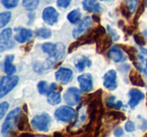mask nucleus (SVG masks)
I'll list each match as a JSON object with an SVG mask.
<instances>
[{
  "instance_id": "nucleus-1",
  "label": "nucleus",
  "mask_w": 147,
  "mask_h": 137,
  "mask_svg": "<svg viewBox=\"0 0 147 137\" xmlns=\"http://www.w3.org/2000/svg\"><path fill=\"white\" fill-rule=\"evenodd\" d=\"M41 49H42L43 53L49 55V57H47L45 63L39 65V67H40L39 72H43V71L51 69L53 65H55L57 61L63 59L65 53V45L61 43H45L42 45Z\"/></svg>"
},
{
  "instance_id": "nucleus-2",
  "label": "nucleus",
  "mask_w": 147,
  "mask_h": 137,
  "mask_svg": "<svg viewBox=\"0 0 147 137\" xmlns=\"http://www.w3.org/2000/svg\"><path fill=\"white\" fill-rule=\"evenodd\" d=\"M20 113H21V109L16 108L7 115L6 119H5V121L2 124L1 134L5 136V135L10 134L11 132L14 131V129L16 128L17 124H18V119L19 116H20Z\"/></svg>"
},
{
  "instance_id": "nucleus-3",
  "label": "nucleus",
  "mask_w": 147,
  "mask_h": 137,
  "mask_svg": "<svg viewBox=\"0 0 147 137\" xmlns=\"http://www.w3.org/2000/svg\"><path fill=\"white\" fill-rule=\"evenodd\" d=\"M19 78L17 76H4L0 80V98H3L18 84Z\"/></svg>"
},
{
  "instance_id": "nucleus-4",
  "label": "nucleus",
  "mask_w": 147,
  "mask_h": 137,
  "mask_svg": "<svg viewBox=\"0 0 147 137\" xmlns=\"http://www.w3.org/2000/svg\"><path fill=\"white\" fill-rule=\"evenodd\" d=\"M51 119L47 113H42L40 115H36L33 117L32 121H31V125L33 128H35L37 131L40 132H47L49 131V127H51Z\"/></svg>"
},
{
  "instance_id": "nucleus-5",
  "label": "nucleus",
  "mask_w": 147,
  "mask_h": 137,
  "mask_svg": "<svg viewBox=\"0 0 147 137\" xmlns=\"http://www.w3.org/2000/svg\"><path fill=\"white\" fill-rule=\"evenodd\" d=\"M76 111L71 107L61 106L55 111V117L57 121L63 123H69L76 118Z\"/></svg>"
},
{
  "instance_id": "nucleus-6",
  "label": "nucleus",
  "mask_w": 147,
  "mask_h": 137,
  "mask_svg": "<svg viewBox=\"0 0 147 137\" xmlns=\"http://www.w3.org/2000/svg\"><path fill=\"white\" fill-rule=\"evenodd\" d=\"M12 29L5 28L0 33V51H5L14 47L12 39Z\"/></svg>"
},
{
  "instance_id": "nucleus-7",
  "label": "nucleus",
  "mask_w": 147,
  "mask_h": 137,
  "mask_svg": "<svg viewBox=\"0 0 147 137\" xmlns=\"http://www.w3.org/2000/svg\"><path fill=\"white\" fill-rule=\"evenodd\" d=\"M63 98H65V101L67 105L76 106L81 102V92L78 88L71 87V88H69L65 91Z\"/></svg>"
},
{
  "instance_id": "nucleus-8",
  "label": "nucleus",
  "mask_w": 147,
  "mask_h": 137,
  "mask_svg": "<svg viewBox=\"0 0 147 137\" xmlns=\"http://www.w3.org/2000/svg\"><path fill=\"white\" fill-rule=\"evenodd\" d=\"M93 24V17L91 16H87L79 23V25L76 28L73 30V36L75 38H79L81 37L87 30L89 29V27H91Z\"/></svg>"
},
{
  "instance_id": "nucleus-9",
  "label": "nucleus",
  "mask_w": 147,
  "mask_h": 137,
  "mask_svg": "<svg viewBox=\"0 0 147 137\" xmlns=\"http://www.w3.org/2000/svg\"><path fill=\"white\" fill-rule=\"evenodd\" d=\"M135 67L143 74L147 75V49L145 47H140L137 53V61Z\"/></svg>"
},
{
  "instance_id": "nucleus-10",
  "label": "nucleus",
  "mask_w": 147,
  "mask_h": 137,
  "mask_svg": "<svg viewBox=\"0 0 147 137\" xmlns=\"http://www.w3.org/2000/svg\"><path fill=\"white\" fill-rule=\"evenodd\" d=\"M14 31H15L14 39L18 43H24L26 41H29L33 36L32 30L27 28H23V27H16L14 29Z\"/></svg>"
},
{
  "instance_id": "nucleus-11",
  "label": "nucleus",
  "mask_w": 147,
  "mask_h": 137,
  "mask_svg": "<svg viewBox=\"0 0 147 137\" xmlns=\"http://www.w3.org/2000/svg\"><path fill=\"white\" fill-rule=\"evenodd\" d=\"M73 71L67 69V67H59L55 72V80L61 84H67L73 80Z\"/></svg>"
},
{
  "instance_id": "nucleus-12",
  "label": "nucleus",
  "mask_w": 147,
  "mask_h": 137,
  "mask_svg": "<svg viewBox=\"0 0 147 137\" xmlns=\"http://www.w3.org/2000/svg\"><path fill=\"white\" fill-rule=\"evenodd\" d=\"M103 83H104V87L110 91H113L117 88L118 84H117V73L114 70H110L104 75L103 78Z\"/></svg>"
},
{
  "instance_id": "nucleus-13",
  "label": "nucleus",
  "mask_w": 147,
  "mask_h": 137,
  "mask_svg": "<svg viewBox=\"0 0 147 137\" xmlns=\"http://www.w3.org/2000/svg\"><path fill=\"white\" fill-rule=\"evenodd\" d=\"M42 19L47 24L53 25L55 23L57 22V19H59V12L51 6L45 7L42 11Z\"/></svg>"
},
{
  "instance_id": "nucleus-14",
  "label": "nucleus",
  "mask_w": 147,
  "mask_h": 137,
  "mask_svg": "<svg viewBox=\"0 0 147 137\" xmlns=\"http://www.w3.org/2000/svg\"><path fill=\"white\" fill-rule=\"evenodd\" d=\"M108 57L110 59H112L115 63H121V61H125L127 59V57H125V55L123 53V51L117 45H113L108 49Z\"/></svg>"
},
{
  "instance_id": "nucleus-15",
  "label": "nucleus",
  "mask_w": 147,
  "mask_h": 137,
  "mask_svg": "<svg viewBox=\"0 0 147 137\" xmlns=\"http://www.w3.org/2000/svg\"><path fill=\"white\" fill-rule=\"evenodd\" d=\"M78 82L82 92L88 93L93 89V78L90 74H83L78 77Z\"/></svg>"
},
{
  "instance_id": "nucleus-16",
  "label": "nucleus",
  "mask_w": 147,
  "mask_h": 137,
  "mask_svg": "<svg viewBox=\"0 0 147 137\" xmlns=\"http://www.w3.org/2000/svg\"><path fill=\"white\" fill-rule=\"evenodd\" d=\"M129 97H130L129 107H130L131 109H134L135 107L144 99L145 95L143 94L141 91L137 90V89H131L130 92H129Z\"/></svg>"
},
{
  "instance_id": "nucleus-17",
  "label": "nucleus",
  "mask_w": 147,
  "mask_h": 137,
  "mask_svg": "<svg viewBox=\"0 0 147 137\" xmlns=\"http://www.w3.org/2000/svg\"><path fill=\"white\" fill-rule=\"evenodd\" d=\"M74 63H75V67L80 72H83L87 67H91L92 65V61L86 55H78V57H76L75 59H74Z\"/></svg>"
},
{
  "instance_id": "nucleus-18",
  "label": "nucleus",
  "mask_w": 147,
  "mask_h": 137,
  "mask_svg": "<svg viewBox=\"0 0 147 137\" xmlns=\"http://www.w3.org/2000/svg\"><path fill=\"white\" fill-rule=\"evenodd\" d=\"M13 59H14L13 55H8L5 57L3 67H4V72L6 75H13L16 72V67L13 65Z\"/></svg>"
},
{
  "instance_id": "nucleus-19",
  "label": "nucleus",
  "mask_w": 147,
  "mask_h": 137,
  "mask_svg": "<svg viewBox=\"0 0 147 137\" xmlns=\"http://www.w3.org/2000/svg\"><path fill=\"white\" fill-rule=\"evenodd\" d=\"M83 7L86 11L89 12H100L101 5L97 2V0H84L83 1Z\"/></svg>"
},
{
  "instance_id": "nucleus-20",
  "label": "nucleus",
  "mask_w": 147,
  "mask_h": 137,
  "mask_svg": "<svg viewBox=\"0 0 147 137\" xmlns=\"http://www.w3.org/2000/svg\"><path fill=\"white\" fill-rule=\"evenodd\" d=\"M37 89H38L39 94L41 95H49L51 92L57 90V84L49 85L45 81H40L37 84Z\"/></svg>"
},
{
  "instance_id": "nucleus-21",
  "label": "nucleus",
  "mask_w": 147,
  "mask_h": 137,
  "mask_svg": "<svg viewBox=\"0 0 147 137\" xmlns=\"http://www.w3.org/2000/svg\"><path fill=\"white\" fill-rule=\"evenodd\" d=\"M129 79H130V82L132 83L135 86L139 87H145V83L143 81L142 77L140 76L138 72L136 70H132L129 74Z\"/></svg>"
},
{
  "instance_id": "nucleus-22",
  "label": "nucleus",
  "mask_w": 147,
  "mask_h": 137,
  "mask_svg": "<svg viewBox=\"0 0 147 137\" xmlns=\"http://www.w3.org/2000/svg\"><path fill=\"white\" fill-rule=\"evenodd\" d=\"M81 17H82L81 11L79 10V9H74L73 11H71V12L67 14V18L69 23H71V24H76V23H78L79 21L81 20Z\"/></svg>"
},
{
  "instance_id": "nucleus-23",
  "label": "nucleus",
  "mask_w": 147,
  "mask_h": 137,
  "mask_svg": "<svg viewBox=\"0 0 147 137\" xmlns=\"http://www.w3.org/2000/svg\"><path fill=\"white\" fill-rule=\"evenodd\" d=\"M40 0H22V6L28 11H33L37 8Z\"/></svg>"
},
{
  "instance_id": "nucleus-24",
  "label": "nucleus",
  "mask_w": 147,
  "mask_h": 137,
  "mask_svg": "<svg viewBox=\"0 0 147 137\" xmlns=\"http://www.w3.org/2000/svg\"><path fill=\"white\" fill-rule=\"evenodd\" d=\"M61 101V94L57 93V91H53V92H51L49 95H47V102H49L51 105L55 106V105L59 104Z\"/></svg>"
},
{
  "instance_id": "nucleus-25",
  "label": "nucleus",
  "mask_w": 147,
  "mask_h": 137,
  "mask_svg": "<svg viewBox=\"0 0 147 137\" xmlns=\"http://www.w3.org/2000/svg\"><path fill=\"white\" fill-rule=\"evenodd\" d=\"M53 32H51V29L49 28H45V27H42V28H39L36 30V35L40 38H43V39H47V38H49L51 36Z\"/></svg>"
},
{
  "instance_id": "nucleus-26",
  "label": "nucleus",
  "mask_w": 147,
  "mask_h": 137,
  "mask_svg": "<svg viewBox=\"0 0 147 137\" xmlns=\"http://www.w3.org/2000/svg\"><path fill=\"white\" fill-rule=\"evenodd\" d=\"M28 128L27 125V117L25 115H21L19 116L18 119V124H17V129L19 131H25V129Z\"/></svg>"
},
{
  "instance_id": "nucleus-27",
  "label": "nucleus",
  "mask_w": 147,
  "mask_h": 137,
  "mask_svg": "<svg viewBox=\"0 0 147 137\" xmlns=\"http://www.w3.org/2000/svg\"><path fill=\"white\" fill-rule=\"evenodd\" d=\"M11 18V13L9 11H6V12H2L0 14V27H5V25L10 21Z\"/></svg>"
},
{
  "instance_id": "nucleus-28",
  "label": "nucleus",
  "mask_w": 147,
  "mask_h": 137,
  "mask_svg": "<svg viewBox=\"0 0 147 137\" xmlns=\"http://www.w3.org/2000/svg\"><path fill=\"white\" fill-rule=\"evenodd\" d=\"M139 0H125L124 4L127 6V8L130 10L131 13H134L136 11L137 7H138Z\"/></svg>"
},
{
  "instance_id": "nucleus-29",
  "label": "nucleus",
  "mask_w": 147,
  "mask_h": 137,
  "mask_svg": "<svg viewBox=\"0 0 147 137\" xmlns=\"http://www.w3.org/2000/svg\"><path fill=\"white\" fill-rule=\"evenodd\" d=\"M1 3L2 5L7 9L14 8L18 4V0H1Z\"/></svg>"
},
{
  "instance_id": "nucleus-30",
  "label": "nucleus",
  "mask_w": 147,
  "mask_h": 137,
  "mask_svg": "<svg viewBox=\"0 0 147 137\" xmlns=\"http://www.w3.org/2000/svg\"><path fill=\"white\" fill-rule=\"evenodd\" d=\"M9 104L7 102H2L0 104V119H2L5 116V113L8 110Z\"/></svg>"
},
{
  "instance_id": "nucleus-31",
  "label": "nucleus",
  "mask_w": 147,
  "mask_h": 137,
  "mask_svg": "<svg viewBox=\"0 0 147 137\" xmlns=\"http://www.w3.org/2000/svg\"><path fill=\"white\" fill-rule=\"evenodd\" d=\"M71 0H57V6L61 9H67L71 4Z\"/></svg>"
},
{
  "instance_id": "nucleus-32",
  "label": "nucleus",
  "mask_w": 147,
  "mask_h": 137,
  "mask_svg": "<svg viewBox=\"0 0 147 137\" xmlns=\"http://www.w3.org/2000/svg\"><path fill=\"white\" fill-rule=\"evenodd\" d=\"M115 97L114 96H110L106 99V105L109 108H115L116 107V101H115Z\"/></svg>"
},
{
  "instance_id": "nucleus-33",
  "label": "nucleus",
  "mask_w": 147,
  "mask_h": 137,
  "mask_svg": "<svg viewBox=\"0 0 147 137\" xmlns=\"http://www.w3.org/2000/svg\"><path fill=\"white\" fill-rule=\"evenodd\" d=\"M108 31H109V34H110V36L112 37L113 41H117L119 39V35L118 33L116 32V31L114 30V29L112 28L111 26H108Z\"/></svg>"
},
{
  "instance_id": "nucleus-34",
  "label": "nucleus",
  "mask_w": 147,
  "mask_h": 137,
  "mask_svg": "<svg viewBox=\"0 0 147 137\" xmlns=\"http://www.w3.org/2000/svg\"><path fill=\"white\" fill-rule=\"evenodd\" d=\"M125 129H126L127 132H134L135 131V124L132 121H128V122L125 124Z\"/></svg>"
},
{
  "instance_id": "nucleus-35",
  "label": "nucleus",
  "mask_w": 147,
  "mask_h": 137,
  "mask_svg": "<svg viewBox=\"0 0 147 137\" xmlns=\"http://www.w3.org/2000/svg\"><path fill=\"white\" fill-rule=\"evenodd\" d=\"M134 38H135V41L137 43V45H145V39L141 34H135Z\"/></svg>"
},
{
  "instance_id": "nucleus-36",
  "label": "nucleus",
  "mask_w": 147,
  "mask_h": 137,
  "mask_svg": "<svg viewBox=\"0 0 147 137\" xmlns=\"http://www.w3.org/2000/svg\"><path fill=\"white\" fill-rule=\"evenodd\" d=\"M114 135L115 136H122L123 135V129L121 127H117L114 131Z\"/></svg>"
},
{
  "instance_id": "nucleus-37",
  "label": "nucleus",
  "mask_w": 147,
  "mask_h": 137,
  "mask_svg": "<svg viewBox=\"0 0 147 137\" xmlns=\"http://www.w3.org/2000/svg\"><path fill=\"white\" fill-rule=\"evenodd\" d=\"M144 4H145V6L147 7V0H145V1H144Z\"/></svg>"
},
{
  "instance_id": "nucleus-38",
  "label": "nucleus",
  "mask_w": 147,
  "mask_h": 137,
  "mask_svg": "<svg viewBox=\"0 0 147 137\" xmlns=\"http://www.w3.org/2000/svg\"><path fill=\"white\" fill-rule=\"evenodd\" d=\"M101 1H108V0H101Z\"/></svg>"
}]
</instances>
